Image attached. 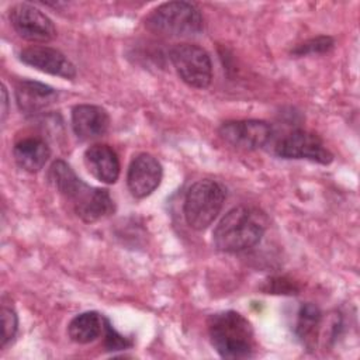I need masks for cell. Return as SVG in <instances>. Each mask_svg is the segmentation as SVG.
<instances>
[{
	"mask_svg": "<svg viewBox=\"0 0 360 360\" xmlns=\"http://www.w3.org/2000/svg\"><path fill=\"white\" fill-rule=\"evenodd\" d=\"M49 177L56 190L72 202L75 212L82 221L91 224L114 212V201L108 190L89 186L66 162H53Z\"/></svg>",
	"mask_w": 360,
	"mask_h": 360,
	"instance_id": "obj_1",
	"label": "cell"
},
{
	"mask_svg": "<svg viewBox=\"0 0 360 360\" xmlns=\"http://www.w3.org/2000/svg\"><path fill=\"white\" fill-rule=\"evenodd\" d=\"M266 228L264 212L253 207L238 205L221 218L212 232V242L221 252H242L259 243Z\"/></svg>",
	"mask_w": 360,
	"mask_h": 360,
	"instance_id": "obj_2",
	"label": "cell"
},
{
	"mask_svg": "<svg viewBox=\"0 0 360 360\" xmlns=\"http://www.w3.org/2000/svg\"><path fill=\"white\" fill-rule=\"evenodd\" d=\"M208 335L211 345L224 359H249L256 340L250 322L236 311H222L210 316Z\"/></svg>",
	"mask_w": 360,
	"mask_h": 360,
	"instance_id": "obj_3",
	"label": "cell"
},
{
	"mask_svg": "<svg viewBox=\"0 0 360 360\" xmlns=\"http://www.w3.org/2000/svg\"><path fill=\"white\" fill-rule=\"evenodd\" d=\"M145 27L158 35L194 37L202 31L204 20L193 3L167 1L146 15Z\"/></svg>",
	"mask_w": 360,
	"mask_h": 360,
	"instance_id": "obj_4",
	"label": "cell"
},
{
	"mask_svg": "<svg viewBox=\"0 0 360 360\" xmlns=\"http://www.w3.org/2000/svg\"><path fill=\"white\" fill-rule=\"evenodd\" d=\"M225 191L214 180L195 181L187 191L184 200V218L195 231L208 228L222 210Z\"/></svg>",
	"mask_w": 360,
	"mask_h": 360,
	"instance_id": "obj_5",
	"label": "cell"
},
{
	"mask_svg": "<svg viewBox=\"0 0 360 360\" xmlns=\"http://www.w3.org/2000/svg\"><path fill=\"white\" fill-rule=\"evenodd\" d=\"M170 60L180 79L194 89H205L212 80L208 52L195 44H177L170 49Z\"/></svg>",
	"mask_w": 360,
	"mask_h": 360,
	"instance_id": "obj_6",
	"label": "cell"
},
{
	"mask_svg": "<svg viewBox=\"0 0 360 360\" xmlns=\"http://www.w3.org/2000/svg\"><path fill=\"white\" fill-rule=\"evenodd\" d=\"M10 24L24 39L34 44H45L56 37V28L52 20L39 8L18 3L10 8Z\"/></svg>",
	"mask_w": 360,
	"mask_h": 360,
	"instance_id": "obj_7",
	"label": "cell"
},
{
	"mask_svg": "<svg viewBox=\"0 0 360 360\" xmlns=\"http://www.w3.org/2000/svg\"><path fill=\"white\" fill-rule=\"evenodd\" d=\"M276 153L284 159H308L321 165H329L333 160V155L322 139L316 134L302 129L294 131L278 141Z\"/></svg>",
	"mask_w": 360,
	"mask_h": 360,
	"instance_id": "obj_8",
	"label": "cell"
},
{
	"mask_svg": "<svg viewBox=\"0 0 360 360\" xmlns=\"http://www.w3.org/2000/svg\"><path fill=\"white\" fill-rule=\"evenodd\" d=\"M219 135L235 148L255 150L271 138V127L262 120L226 121L219 127Z\"/></svg>",
	"mask_w": 360,
	"mask_h": 360,
	"instance_id": "obj_9",
	"label": "cell"
},
{
	"mask_svg": "<svg viewBox=\"0 0 360 360\" xmlns=\"http://www.w3.org/2000/svg\"><path fill=\"white\" fill-rule=\"evenodd\" d=\"M162 176L160 162L149 153H139L128 167L127 184L135 198H145L159 187Z\"/></svg>",
	"mask_w": 360,
	"mask_h": 360,
	"instance_id": "obj_10",
	"label": "cell"
},
{
	"mask_svg": "<svg viewBox=\"0 0 360 360\" xmlns=\"http://www.w3.org/2000/svg\"><path fill=\"white\" fill-rule=\"evenodd\" d=\"M20 60L52 76H59L63 79H73L76 76L75 65L60 51L51 46H28L20 52Z\"/></svg>",
	"mask_w": 360,
	"mask_h": 360,
	"instance_id": "obj_11",
	"label": "cell"
},
{
	"mask_svg": "<svg viewBox=\"0 0 360 360\" xmlns=\"http://www.w3.org/2000/svg\"><path fill=\"white\" fill-rule=\"evenodd\" d=\"M110 127L108 112L94 104H79L72 110V128L82 141H93L103 136Z\"/></svg>",
	"mask_w": 360,
	"mask_h": 360,
	"instance_id": "obj_12",
	"label": "cell"
},
{
	"mask_svg": "<svg viewBox=\"0 0 360 360\" xmlns=\"http://www.w3.org/2000/svg\"><path fill=\"white\" fill-rule=\"evenodd\" d=\"M84 165L98 181L114 184L120 177V159L115 150L105 143H96L86 149Z\"/></svg>",
	"mask_w": 360,
	"mask_h": 360,
	"instance_id": "obj_13",
	"label": "cell"
},
{
	"mask_svg": "<svg viewBox=\"0 0 360 360\" xmlns=\"http://www.w3.org/2000/svg\"><path fill=\"white\" fill-rule=\"evenodd\" d=\"M13 156L20 169L28 173H37L48 162L51 149L42 138L28 136L14 145Z\"/></svg>",
	"mask_w": 360,
	"mask_h": 360,
	"instance_id": "obj_14",
	"label": "cell"
},
{
	"mask_svg": "<svg viewBox=\"0 0 360 360\" xmlns=\"http://www.w3.org/2000/svg\"><path fill=\"white\" fill-rule=\"evenodd\" d=\"M56 98V91L39 82L21 80L15 86V100L18 108L24 112H38L52 104Z\"/></svg>",
	"mask_w": 360,
	"mask_h": 360,
	"instance_id": "obj_15",
	"label": "cell"
},
{
	"mask_svg": "<svg viewBox=\"0 0 360 360\" xmlns=\"http://www.w3.org/2000/svg\"><path fill=\"white\" fill-rule=\"evenodd\" d=\"M105 318L96 311H87L76 315L68 325L69 338L80 345L94 342L104 333Z\"/></svg>",
	"mask_w": 360,
	"mask_h": 360,
	"instance_id": "obj_16",
	"label": "cell"
},
{
	"mask_svg": "<svg viewBox=\"0 0 360 360\" xmlns=\"http://www.w3.org/2000/svg\"><path fill=\"white\" fill-rule=\"evenodd\" d=\"M321 319H322V314L316 305L314 304L301 305L297 316L295 333L305 346H311L315 343Z\"/></svg>",
	"mask_w": 360,
	"mask_h": 360,
	"instance_id": "obj_17",
	"label": "cell"
},
{
	"mask_svg": "<svg viewBox=\"0 0 360 360\" xmlns=\"http://www.w3.org/2000/svg\"><path fill=\"white\" fill-rule=\"evenodd\" d=\"M1 349H4L15 336L18 329V318L13 307L1 305Z\"/></svg>",
	"mask_w": 360,
	"mask_h": 360,
	"instance_id": "obj_18",
	"label": "cell"
},
{
	"mask_svg": "<svg viewBox=\"0 0 360 360\" xmlns=\"http://www.w3.org/2000/svg\"><path fill=\"white\" fill-rule=\"evenodd\" d=\"M333 46V39L330 37H316L309 41H305L300 44L292 53L294 55H307V53H319V52H326Z\"/></svg>",
	"mask_w": 360,
	"mask_h": 360,
	"instance_id": "obj_19",
	"label": "cell"
},
{
	"mask_svg": "<svg viewBox=\"0 0 360 360\" xmlns=\"http://www.w3.org/2000/svg\"><path fill=\"white\" fill-rule=\"evenodd\" d=\"M131 345L132 343L125 336L118 333L111 326L108 319H105V323H104V346L107 347V350H124V349H128Z\"/></svg>",
	"mask_w": 360,
	"mask_h": 360,
	"instance_id": "obj_20",
	"label": "cell"
},
{
	"mask_svg": "<svg viewBox=\"0 0 360 360\" xmlns=\"http://www.w3.org/2000/svg\"><path fill=\"white\" fill-rule=\"evenodd\" d=\"M267 291L276 292V294H291L292 291H295V288H294V284H291L290 281H285V278H273L270 281V287L267 288Z\"/></svg>",
	"mask_w": 360,
	"mask_h": 360,
	"instance_id": "obj_21",
	"label": "cell"
},
{
	"mask_svg": "<svg viewBox=\"0 0 360 360\" xmlns=\"http://www.w3.org/2000/svg\"><path fill=\"white\" fill-rule=\"evenodd\" d=\"M8 114V94H7V89L3 84L1 86V121L6 120Z\"/></svg>",
	"mask_w": 360,
	"mask_h": 360,
	"instance_id": "obj_22",
	"label": "cell"
}]
</instances>
